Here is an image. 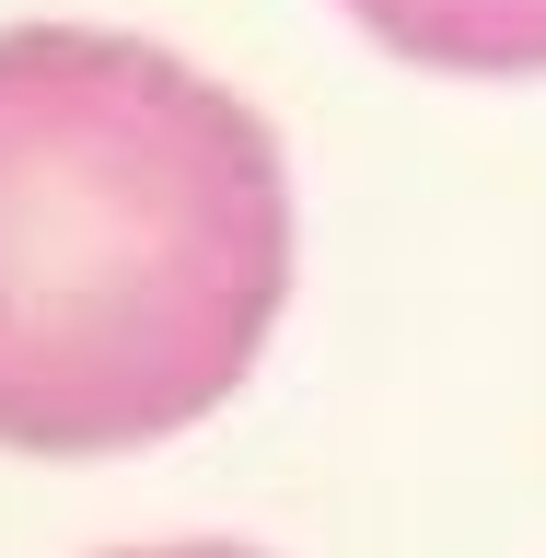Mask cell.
<instances>
[{"instance_id":"cell-1","label":"cell","mask_w":546,"mask_h":558,"mask_svg":"<svg viewBox=\"0 0 546 558\" xmlns=\"http://www.w3.org/2000/svg\"><path fill=\"white\" fill-rule=\"evenodd\" d=\"M291 291L268 117L151 35H0V453H129L256 373Z\"/></svg>"},{"instance_id":"cell-3","label":"cell","mask_w":546,"mask_h":558,"mask_svg":"<svg viewBox=\"0 0 546 558\" xmlns=\"http://www.w3.org/2000/svg\"><path fill=\"white\" fill-rule=\"evenodd\" d=\"M129 558H256V547H129Z\"/></svg>"},{"instance_id":"cell-2","label":"cell","mask_w":546,"mask_h":558,"mask_svg":"<svg viewBox=\"0 0 546 558\" xmlns=\"http://www.w3.org/2000/svg\"><path fill=\"white\" fill-rule=\"evenodd\" d=\"M373 47L453 82H546V0H349Z\"/></svg>"}]
</instances>
